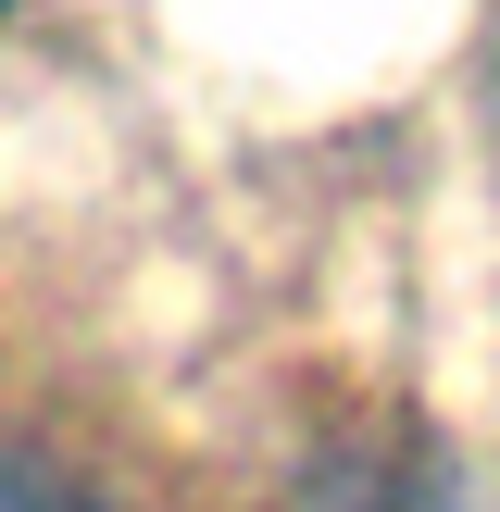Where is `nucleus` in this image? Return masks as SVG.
Wrapping results in <instances>:
<instances>
[{"mask_svg": "<svg viewBox=\"0 0 500 512\" xmlns=\"http://www.w3.org/2000/svg\"><path fill=\"white\" fill-rule=\"evenodd\" d=\"M0 512H88V500H75V488H63L50 463H25V450H0Z\"/></svg>", "mask_w": 500, "mask_h": 512, "instance_id": "1", "label": "nucleus"}, {"mask_svg": "<svg viewBox=\"0 0 500 512\" xmlns=\"http://www.w3.org/2000/svg\"><path fill=\"white\" fill-rule=\"evenodd\" d=\"M0 13H13V0H0Z\"/></svg>", "mask_w": 500, "mask_h": 512, "instance_id": "2", "label": "nucleus"}]
</instances>
